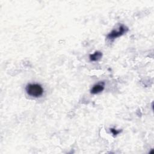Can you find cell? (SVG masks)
Wrapping results in <instances>:
<instances>
[{"instance_id":"3957f363","label":"cell","mask_w":154,"mask_h":154,"mask_svg":"<svg viewBox=\"0 0 154 154\" xmlns=\"http://www.w3.org/2000/svg\"><path fill=\"white\" fill-rule=\"evenodd\" d=\"M105 88V82H99L97 84L94 85L92 87V88L90 90L91 93L92 94H98L100 92H102Z\"/></svg>"},{"instance_id":"277c9868","label":"cell","mask_w":154,"mask_h":154,"mask_svg":"<svg viewBox=\"0 0 154 154\" xmlns=\"http://www.w3.org/2000/svg\"><path fill=\"white\" fill-rule=\"evenodd\" d=\"M102 57V53L100 51H96L89 56L90 60L91 61H97L99 60Z\"/></svg>"},{"instance_id":"7a4b0ae2","label":"cell","mask_w":154,"mask_h":154,"mask_svg":"<svg viewBox=\"0 0 154 154\" xmlns=\"http://www.w3.org/2000/svg\"><path fill=\"white\" fill-rule=\"evenodd\" d=\"M128 29H129L126 26H125L123 24H121L117 29L112 30L107 35L106 38L109 40H114L115 38H117L122 36L124 34L126 33L128 31Z\"/></svg>"},{"instance_id":"5b68a950","label":"cell","mask_w":154,"mask_h":154,"mask_svg":"<svg viewBox=\"0 0 154 154\" xmlns=\"http://www.w3.org/2000/svg\"><path fill=\"white\" fill-rule=\"evenodd\" d=\"M110 131L111 132V133L112 134V135H114V136H116L117 135H118L120 132H121V131L120 130H117V129H114V128H111L110 129Z\"/></svg>"},{"instance_id":"6da1fadb","label":"cell","mask_w":154,"mask_h":154,"mask_svg":"<svg viewBox=\"0 0 154 154\" xmlns=\"http://www.w3.org/2000/svg\"><path fill=\"white\" fill-rule=\"evenodd\" d=\"M26 93L34 97H40L44 91V90L41 85L38 84H28L25 87Z\"/></svg>"}]
</instances>
